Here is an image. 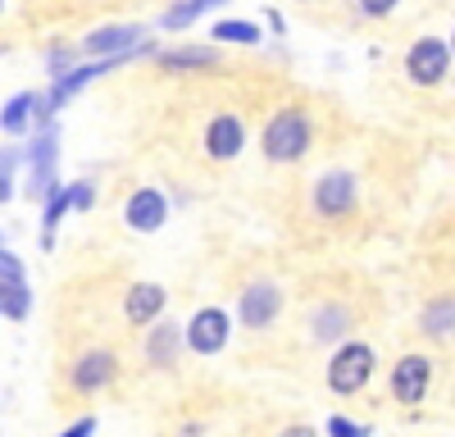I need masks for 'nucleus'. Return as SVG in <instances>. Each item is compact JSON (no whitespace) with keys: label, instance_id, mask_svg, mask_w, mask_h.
<instances>
[{"label":"nucleus","instance_id":"1","mask_svg":"<svg viewBox=\"0 0 455 437\" xmlns=\"http://www.w3.org/2000/svg\"><path fill=\"white\" fill-rule=\"evenodd\" d=\"M310 137H315L310 115H306V109H296V105H287V109H278V115L269 119V128H264V160L296 164L300 155L310 151Z\"/></svg>","mask_w":455,"mask_h":437},{"label":"nucleus","instance_id":"2","mask_svg":"<svg viewBox=\"0 0 455 437\" xmlns=\"http://www.w3.org/2000/svg\"><path fill=\"white\" fill-rule=\"evenodd\" d=\"M55 155H60V128L55 123H42L32 128V141H28V201H46V192L55 187Z\"/></svg>","mask_w":455,"mask_h":437},{"label":"nucleus","instance_id":"3","mask_svg":"<svg viewBox=\"0 0 455 437\" xmlns=\"http://www.w3.org/2000/svg\"><path fill=\"white\" fill-rule=\"evenodd\" d=\"M373 378V346L364 342H341L337 355L328 360V387L337 396H355Z\"/></svg>","mask_w":455,"mask_h":437},{"label":"nucleus","instance_id":"4","mask_svg":"<svg viewBox=\"0 0 455 437\" xmlns=\"http://www.w3.org/2000/svg\"><path fill=\"white\" fill-rule=\"evenodd\" d=\"M114 378H119V355L105 351V346H92V351H83L78 360L68 364V387L78 396H96Z\"/></svg>","mask_w":455,"mask_h":437},{"label":"nucleus","instance_id":"5","mask_svg":"<svg viewBox=\"0 0 455 437\" xmlns=\"http://www.w3.org/2000/svg\"><path fill=\"white\" fill-rule=\"evenodd\" d=\"M446 68H451V46L437 42V36H419L405 55V73H410V83H419V87L442 83Z\"/></svg>","mask_w":455,"mask_h":437},{"label":"nucleus","instance_id":"6","mask_svg":"<svg viewBox=\"0 0 455 437\" xmlns=\"http://www.w3.org/2000/svg\"><path fill=\"white\" fill-rule=\"evenodd\" d=\"M182 346H192L196 355H219L228 346V314L219 306H205L192 314V323L182 328Z\"/></svg>","mask_w":455,"mask_h":437},{"label":"nucleus","instance_id":"7","mask_svg":"<svg viewBox=\"0 0 455 437\" xmlns=\"http://www.w3.org/2000/svg\"><path fill=\"white\" fill-rule=\"evenodd\" d=\"M428 383H433V360L428 355H401L392 364V396L401 406H419L428 396Z\"/></svg>","mask_w":455,"mask_h":437},{"label":"nucleus","instance_id":"8","mask_svg":"<svg viewBox=\"0 0 455 437\" xmlns=\"http://www.w3.org/2000/svg\"><path fill=\"white\" fill-rule=\"evenodd\" d=\"M42 123H55L46 115V96L42 91H19L5 100V109H0V132L5 137H23L28 128H42Z\"/></svg>","mask_w":455,"mask_h":437},{"label":"nucleus","instance_id":"9","mask_svg":"<svg viewBox=\"0 0 455 437\" xmlns=\"http://www.w3.org/2000/svg\"><path fill=\"white\" fill-rule=\"evenodd\" d=\"M146 42V28L141 23H105L96 32L83 36V55L100 60V55H124V51H137Z\"/></svg>","mask_w":455,"mask_h":437},{"label":"nucleus","instance_id":"10","mask_svg":"<svg viewBox=\"0 0 455 437\" xmlns=\"http://www.w3.org/2000/svg\"><path fill=\"white\" fill-rule=\"evenodd\" d=\"M164 218H169V201H164L160 187H137L124 205V224L132 233H160Z\"/></svg>","mask_w":455,"mask_h":437},{"label":"nucleus","instance_id":"11","mask_svg":"<svg viewBox=\"0 0 455 437\" xmlns=\"http://www.w3.org/2000/svg\"><path fill=\"white\" fill-rule=\"evenodd\" d=\"M246 328H269L283 314V287L278 282H251L242 291V306H237Z\"/></svg>","mask_w":455,"mask_h":437},{"label":"nucleus","instance_id":"12","mask_svg":"<svg viewBox=\"0 0 455 437\" xmlns=\"http://www.w3.org/2000/svg\"><path fill=\"white\" fill-rule=\"evenodd\" d=\"M315 210L328 214V218L355 210V178H351V173H341V169L323 173V178L315 182Z\"/></svg>","mask_w":455,"mask_h":437},{"label":"nucleus","instance_id":"13","mask_svg":"<svg viewBox=\"0 0 455 437\" xmlns=\"http://www.w3.org/2000/svg\"><path fill=\"white\" fill-rule=\"evenodd\" d=\"M242 146H246V123L237 115H214L210 119V128H205L210 160H233V155H242Z\"/></svg>","mask_w":455,"mask_h":437},{"label":"nucleus","instance_id":"14","mask_svg":"<svg viewBox=\"0 0 455 437\" xmlns=\"http://www.w3.org/2000/svg\"><path fill=\"white\" fill-rule=\"evenodd\" d=\"M164 306H169V291H164L160 282H137V287H128V297H124V314H128V323H137V328L156 323V319L164 314Z\"/></svg>","mask_w":455,"mask_h":437},{"label":"nucleus","instance_id":"15","mask_svg":"<svg viewBox=\"0 0 455 437\" xmlns=\"http://www.w3.org/2000/svg\"><path fill=\"white\" fill-rule=\"evenodd\" d=\"M178 355H182V323L156 319V328L146 333V360L156 364V369H173Z\"/></svg>","mask_w":455,"mask_h":437},{"label":"nucleus","instance_id":"16","mask_svg":"<svg viewBox=\"0 0 455 437\" xmlns=\"http://www.w3.org/2000/svg\"><path fill=\"white\" fill-rule=\"evenodd\" d=\"M64 214H68V187L55 182L46 192V210H42V250H55V228H60Z\"/></svg>","mask_w":455,"mask_h":437},{"label":"nucleus","instance_id":"17","mask_svg":"<svg viewBox=\"0 0 455 437\" xmlns=\"http://www.w3.org/2000/svg\"><path fill=\"white\" fill-rule=\"evenodd\" d=\"M32 310V291H28V278H0V314L5 319H28Z\"/></svg>","mask_w":455,"mask_h":437},{"label":"nucleus","instance_id":"18","mask_svg":"<svg viewBox=\"0 0 455 437\" xmlns=\"http://www.w3.org/2000/svg\"><path fill=\"white\" fill-rule=\"evenodd\" d=\"M419 323H424V333L428 338H455V297H442V301H428V310L419 314Z\"/></svg>","mask_w":455,"mask_h":437},{"label":"nucleus","instance_id":"19","mask_svg":"<svg viewBox=\"0 0 455 437\" xmlns=\"http://www.w3.org/2000/svg\"><path fill=\"white\" fill-rule=\"evenodd\" d=\"M156 60L164 68H210V64H219V51L214 46H201V51H156Z\"/></svg>","mask_w":455,"mask_h":437},{"label":"nucleus","instance_id":"20","mask_svg":"<svg viewBox=\"0 0 455 437\" xmlns=\"http://www.w3.org/2000/svg\"><path fill=\"white\" fill-rule=\"evenodd\" d=\"M219 0H182V5H173L164 19H160V28H169V32H182V28H192L205 10H214Z\"/></svg>","mask_w":455,"mask_h":437},{"label":"nucleus","instance_id":"21","mask_svg":"<svg viewBox=\"0 0 455 437\" xmlns=\"http://www.w3.org/2000/svg\"><path fill=\"white\" fill-rule=\"evenodd\" d=\"M214 42H242V46H259V28L255 23H246V19H223V23H214Z\"/></svg>","mask_w":455,"mask_h":437},{"label":"nucleus","instance_id":"22","mask_svg":"<svg viewBox=\"0 0 455 437\" xmlns=\"http://www.w3.org/2000/svg\"><path fill=\"white\" fill-rule=\"evenodd\" d=\"M347 323H351V314L341 310V306H323V310L315 314V338H319V342H337L341 333H347Z\"/></svg>","mask_w":455,"mask_h":437},{"label":"nucleus","instance_id":"23","mask_svg":"<svg viewBox=\"0 0 455 437\" xmlns=\"http://www.w3.org/2000/svg\"><path fill=\"white\" fill-rule=\"evenodd\" d=\"M23 164V151H14V146H5L0 151V205L14 201V169Z\"/></svg>","mask_w":455,"mask_h":437},{"label":"nucleus","instance_id":"24","mask_svg":"<svg viewBox=\"0 0 455 437\" xmlns=\"http://www.w3.org/2000/svg\"><path fill=\"white\" fill-rule=\"evenodd\" d=\"M92 205H96V187H92V178L68 182V210H92Z\"/></svg>","mask_w":455,"mask_h":437},{"label":"nucleus","instance_id":"25","mask_svg":"<svg viewBox=\"0 0 455 437\" xmlns=\"http://www.w3.org/2000/svg\"><path fill=\"white\" fill-rule=\"evenodd\" d=\"M328 437H369V428L364 424H351L347 415H332L328 419Z\"/></svg>","mask_w":455,"mask_h":437},{"label":"nucleus","instance_id":"26","mask_svg":"<svg viewBox=\"0 0 455 437\" xmlns=\"http://www.w3.org/2000/svg\"><path fill=\"white\" fill-rule=\"evenodd\" d=\"M73 60H78V55H73V51H64V46H55V51L46 55V68H51V83L60 78V73H68V68H73Z\"/></svg>","mask_w":455,"mask_h":437},{"label":"nucleus","instance_id":"27","mask_svg":"<svg viewBox=\"0 0 455 437\" xmlns=\"http://www.w3.org/2000/svg\"><path fill=\"white\" fill-rule=\"evenodd\" d=\"M401 5V0H360V10L369 14V19H383V14H392Z\"/></svg>","mask_w":455,"mask_h":437},{"label":"nucleus","instance_id":"28","mask_svg":"<svg viewBox=\"0 0 455 437\" xmlns=\"http://www.w3.org/2000/svg\"><path fill=\"white\" fill-rule=\"evenodd\" d=\"M92 433H96V415H83L78 424H68L60 437H92Z\"/></svg>","mask_w":455,"mask_h":437},{"label":"nucleus","instance_id":"29","mask_svg":"<svg viewBox=\"0 0 455 437\" xmlns=\"http://www.w3.org/2000/svg\"><path fill=\"white\" fill-rule=\"evenodd\" d=\"M278 437H319L315 428H306V424H291V428H283Z\"/></svg>","mask_w":455,"mask_h":437},{"label":"nucleus","instance_id":"30","mask_svg":"<svg viewBox=\"0 0 455 437\" xmlns=\"http://www.w3.org/2000/svg\"><path fill=\"white\" fill-rule=\"evenodd\" d=\"M269 28H274V32H278V36H283V32H287V28H283V14H278V10H269Z\"/></svg>","mask_w":455,"mask_h":437},{"label":"nucleus","instance_id":"31","mask_svg":"<svg viewBox=\"0 0 455 437\" xmlns=\"http://www.w3.org/2000/svg\"><path fill=\"white\" fill-rule=\"evenodd\" d=\"M182 437H201V424H192V428H187Z\"/></svg>","mask_w":455,"mask_h":437},{"label":"nucleus","instance_id":"32","mask_svg":"<svg viewBox=\"0 0 455 437\" xmlns=\"http://www.w3.org/2000/svg\"><path fill=\"white\" fill-rule=\"evenodd\" d=\"M446 46H451V55H455V32H451V42H446Z\"/></svg>","mask_w":455,"mask_h":437},{"label":"nucleus","instance_id":"33","mask_svg":"<svg viewBox=\"0 0 455 437\" xmlns=\"http://www.w3.org/2000/svg\"><path fill=\"white\" fill-rule=\"evenodd\" d=\"M0 14H5V0H0Z\"/></svg>","mask_w":455,"mask_h":437},{"label":"nucleus","instance_id":"34","mask_svg":"<svg viewBox=\"0 0 455 437\" xmlns=\"http://www.w3.org/2000/svg\"><path fill=\"white\" fill-rule=\"evenodd\" d=\"M0 55H5V42H0Z\"/></svg>","mask_w":455,"mask_h":437},{"label":"nucleus","instance_id":"35","mask_svg":"<svg viewBox=\"0 0 455 437\" xmlns=\"http://www.w3.org/2000/svg\"><path fill=\"white\" fill-rule=\"evenodd\" d=\"M0 246H5V237H0Z\"/></svg>","mask_w":455,"mask_h":437}]
</instances>
